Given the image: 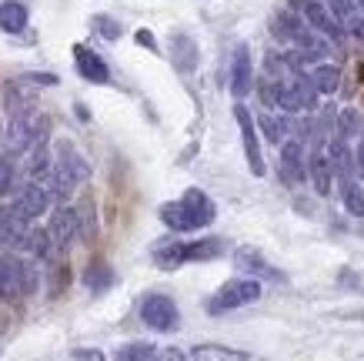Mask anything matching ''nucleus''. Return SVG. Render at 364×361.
Here are the masks:
<instances>
[{
	"label": "nucleus",
	"instance_id": "nucleus-14",
	"mask_svg": "<svg viewBox=\"0 0 364 361\" xmlns=\"http://www.w3.org/2000/svg\"><path fill=\"white\" fill-rule=\"evenodd\" d=\"M74 61H77V70L84 80H90V84H107L111 80V70H107V64H104V57H97L94 51H87V47H74Z\"/></svg>",
	"mask_w": 364,
	"mask_h": 361
},
{
	"label": "nucleus",
	"instance_id": "nucleus-9",
	"mask_svg": "<svg viewBox=\"0 0 364 361\" xmlns=\"http://www.w3.org/2000/svg\"><path fill=\"white\" fill-rule=\"evenodd\" d=\"M324 154H328V161H331V171L334 177H338V184H351L354 174H358V167H354V151L348 147V141L344 137H331L328 141V147H324Z\"/></svg>",
	"mask_w": 364,
	"mask_h": 361
},
{
	"label": "nucleus",
	"instance_id": "nucleus-4",
	"mask_svg": "<svg viewBox=\"0 0 364 361\" xmlns=\"http://www.w3.org/2000/svg\"><path fill=\"white\" fill-rule=\"evenodd\" d=\"M7 208H11L14 214H21L23 221H37L50 211V194H47L41 184L27 181V184L17 187V194H14V201L7 204Z\"/></svg>",
	"mask_w": 364,
	"mask_h": 361
},
{
	"label": "nucleus",
	"instance_id": "nucleus-12",
	"mask_svg": "<svg viewBox=\"0 0 364 361\" xmlns=\"http://www.w3.org/2000/svg\"><path fill=\"white\" fill-rule=\"evenodd\" d=\"M234 264H237V268H241L247 278H257V281H261V278H271V281H284V274L274 271V268L264 261V254L254 251V248H237V251H234Z\"/></svg>",
	"mask_w": 364,
	"mask_h": 361
},
{
	"label": "nucleus",
	"instance_id": "nucleus-17",
	"mask_svg": "<svg viewBox=\"0 0 364 361\" xmlns=\"http://www.w3.org/2000/svg\"><path fill=\"white\" fill-rule=\"evenodd\" d=\"M84 285H87L90 295H104L114 288V271L107 261H90L84 268Z\"/></svg>",
	"mask_w": 364,
	"mask_h": 361
},
{
	"label": "nucleus",
	"instance_id": "nucleus-30",
	"mask_svg": "<svg viewBox=\"0 0 364 361\" xmlns=\"http://www.w3.org/2000/svg\"><path fill=\"white\" fill-rule=\"evenodd\" d=\"M257 124H261V131H264V137L271 144L287 141V120H277V117H271V114H261Z\"/></svg>",
	"mask_w": 364,
	"mask_h": 361
},
{
	"label": "nucleus",
	"instance_id": "nucleus-36",
	"mask_svg": "<svg viewBox=\"0 0 364 361\" xmlns=\"http://www.w3.org/2000/svg\"><path fill=\"white\" fill-rule=\"evenodd\" d=\"M344 23H348V33H354L358 41H364V17H361V14H351Z\"/></svg>",
	"mask_w": 364,
	"mask_h": 361
},
{
	"label": "nucleus",
	"instance_id": "nucleus-25",
	"mask_svg": "<svg viewBox=\"0 0 364 361\" xmlns=\"http://www.w3.org/2000/svg\"><path fill=\"white\" fill-rule=\"evenodd\" d=\"M311 80H314L318 94H334V90L341 88V70L334 64H318L311 70Z\"/></svg>",
	"mask_w": 364,
	"mask_h": 361
},
{
	"label": "nucleus",
	"instance_id": "nucleus-34",
	"mask_svg": "<svg viewBox=\"0 0 364 361\" xmlns=\"http://www.w3.org/2000/svg\"><path fill=\"white\" fill-rule=\"evenodd\" d=\"M94 27H97L100 37H107V41H117V37H121V23L111 21V17H94Z\"/></svg>",
	"mask_w": 364,
	"mask_h": 361
},
{
	"label": "nucleus",
	"instance_id": "nucleus-39",
	"mask_svg": "<svg viewBox=\"0 0 364 361\" xmlns=\"http://www.w3.org/2000/svg\"><path fill=\"white\" fill-rule=\"evenodd\" d=\"M137 44H144L147 51H157V44H154V33L151 31H137Z\"/></svg>",
	"mask_w": 364,
	"mask_h": 361
},
{
	"label": "nucleus",
	"instance_id": "nucleus-8",
	"mask_svg": "<svg viewBox=\"0 0 364 361\" xmlns=\"http://www.w3.org/2000/svg\"><path fill=\"white\" fill-rule=\"evenodd\" d=\"M254 90V67H251V47L237 44L234 47V61H231V94L237 100H244Z\"/></svg>",
	"mask_w": 364,
	"mask_h": 361
},
{
	"label": "nucleus",
	"instance_id": "nucleus-29",
	"mask_svg": "<svg viewBox=\"0 0 364 361\" xmlns=\"http://www.w3.org/2000/svg\"><path fill=\"white\" fill-rule=\"evenodd\" d=\"M0 298L4 301H14L17 295V281H14V261L11 258H0Z\"/></svg>",
	"mask_w": 364,
	"mask_h": 361
},
{
	"label": "nucleus",
	"instance_id": "nucleus-24",
	"mask_svg": "<svg viewBox=\"0 0 364 361\" xmlns=\"http://www.w3.org/2000/svg\"><path fill=\"white\" fill-rule=\"evenodd\" d=\"M161 221H164L171 231H194V224H191L188 211H184V204L181 201H167V204H161Z\"/></svg>",
	"mask_w": 364,
	"mask_h": 361
},
{
	"label": "nucleus",
	"instance_id": "nucleus-16",
	"mask_svg": "<svg viewBox=\"0 0 364 361\" xmlns=\"http://www.w3.org/2000/svg\"><path fill=\"white\" fill-rule=\"evenodd\" d=\"M287 88H291V94H294V100H298V110H318V88H314V80H311L308 74H291V80H287Z\"/></svg>",
	"mask_w": 364,
	"mask_h": 361
},
{
	"label": "nucleus",
	"instance_id": "nucleus-6",
	"mask_svg": "<svg viewBox=\"0 0 364 361\" xmlns=\"http://www.w3.org/2000/svg\"><path fill=\"white\" fill-rule=\"evenodd\" d=\"M27 238H31V221H23L7 204H0V244L11 251H27Z\"/></svg>",
	"mask_w": 364,
	"mask_h": 361
},
{
	"label": "nucleus",
	"instance_id": "nucleus-21",
	"mask_svg": "<svg viewBox=\"0 0 364 361\" xmlns=\"http://www.w3.org/2000/svg\"><path fill=\"white\" fill-rule=\"evenodd\" d=\"M191 361H247V351L224 348V345H198L191 348Z\"/></svg>",
	"mask_w": 364,
	"mask_h": 361
},
{
	"label": "nucleus",
	"instance_id": "nucleus-5",
	"mask_svg": "<svg viewBox=\"0 0 364 361\" xmlns=\"http://www.w3.org/2000/svg\"><path fill=\"white\" fill-rule=\"evenodd\" d=\"M234 120H237V127H241V144H244V154H247V167L254 171V177H264V157H261V144H257L251 110L244 108V104H237V108H234Z\"/></svg>",
	"mask_w": 364,
	"mask_h": 361
},
{
	"label": "nucleus",
	"instance_id": "nucleus-22",
	"mask_svg": "<svg viewBox=\"0 0 364 361\" xmlns=\"http://www.w3.org/2000/svg\"><path fill=\"white\" fill-rule=\"evenodd\" d=\"M184 261H188L184 258V241H167V244H157L154 248V264L164 268V271H174Z\"/></svg>",
	"mask_w": 364,
	"mask_h": 361
},
{
	"label": "nucleus",
	"instance_id": "nucleus-43",
	"mask_svg": "<svg viewBox=\"0 0 364 361\" xmlns=\"http://www.w3.org/2000/svg\"><path fill=\"white\" fill-rule=\"evenodd\" d=\"M361 318H364V315H361Z\"/></svg>",
	"mask_w": 364,
	"mask_h": 361
},
{
	"label": "nucleus",
	"instance_id": "nucleus-35",
	"mask_svg": "<svg viewBox=\"0 0 364 361\" xmlns=\"http://www.w3.org/2000/svg\"><path fill=\"white\" fill-rule=\"evenodd\" d=\"M151 361H188V355H184L181 348H157Z\"/></svg>",
	"mask_w": 364,
	"mask_h": 361
},
{
	"label": "nucleus",
	"instance_id": "nucleus-13",
	"mask_svg": "<svg viewBox=\"0 0 364 361\" xmlns=\"http://www.w3.org/2000/svg\"><path fill=\"white\" fill-rule=\"evenodd\" d=\"M54 161H57L60 167H64V171H67L70 177H74L77 184H84V181L90 177L87 161L80 157V151H77V147H74L70 141H57V147H54Z\"/></svg>",
	"mask_w": 364,
	"mask_h": 361
},
{
	"label": "nucleus",
	"instance_id": "nucleus-37",
	"mask_svg": "<svg viewBox=\"0 0 364 361\" xmlns=\"http://www.w3.org/2000/svg\"><path fill=\"white\" fill-rule=\"evenodd\" d=\"M74 358L77 361H107L104 358V351H97V348H77L74 351Z\"/></svg>",
	"mask_w": 364,
	"mask_h": 361
},
{
	"label": "nucleus",
	"instance_id": "nucleus-27",
	"mask_svg": "<svg viewBox=\"0 0 364 361\" xmlns=\"http://www.w3.org/2000/svg\"><path fill=\"white\" fill-rule=\"evenodd\" d=\"M154 345L151 341H131V345H124V348H117V355H114V361H151L154 358Z\"/></svg>",
	"mask_w": 364,
	"mask_h": 361
},
{
	"label": "nucleus",
	"instance_id": "nucleus-2",
	"mask_svg": "<svg viewBox=\"0 0 364 361\" xmlns=\"http://www.w3.org/2000/svg\"><path fill=\"white\" fill-rule=\"evenodd\" d=\"M141 321L151 331H174L181 325V315L167 295H147L141 301Z\"/></svg>",
	"mask_w": 364,
	"mask_h": 361
},
{
	"label": "nucleus",
	"instance_id": "nucleus-11",
	"mask_svg": "<svg viewBox=\"0 0 364 361\" xmlns=\"http://www.w3.org/2000/svg\"><path fill=\"white\" fill-rule=\"evenodd\" d=\"M181 204H184V211H188V218H191L194 228H208L210 221H214V214H218L214 201H210L200 187H188L184 197H181Z\"/></svg>",
	"mask_w": 364,
	"mask_h": 361
},
{
	"label": "nucleus",
	"instance_id": "nucleus-20",
	"mask_svg": "<svg viewBox=\"0 0 364 361\" xmlns=\"http://www.w3.org/2000/svg\"><path fill=\"white\" fill-rule=\"evenodd\" d=\"M14 261V281H17V295H33L41 285V274L27 258H11Z\"/></svg>",
	"mask_w": 364,
	"mask_h": 361
},
{
	"label": "nucleus",
	"instance_id": "nucleus-15",
	"mask_svg": "<svg viewBox=\"0 0 364 361\" xmlns=\"http://www.w3.org/2000/svg\"><path fill=\"white\" fill-rule=\"evenodd\" d=\"M308 177H311V184H314V191H318L321 197L331 194L334 171H331V161H328V154L321 151V147H314V154L308 157Z\"/></svg>",
	"mask_w": 364,
	"mask_h": 361
},
{
	"label": "nucleus",
	"instance_id": "nucleus-1",
	"mask_svg": "<svg viewBox=\"0 0 364 361\" xmlns=\"http://www.w3.org/2000/svg\"><path fill=\"white\" fill-rule=\"evenodd\" d=\"M257 298H261V281L257 278H231L208 301V315H224V311H234V308L254 305Z\"/></svg>",
	"mask_w": 364,
	"mask_h": 361
},
{
	"label": "nucleus",
	"instance_id": "nucleus-41",
	"mask_svg": "<svg viewBox=\"0 0 364 361\" xmlns=\"http://www.w3.org/2000/svg\"><path fill=\"white\" fill-rule=\"evenodd\" d=\"M74 110H77V117H80V120H87V117H90V114H87V108H84V104H77V108H74Z\"/></svg>",
	"mask_w": 364,
	"mask_h": 361
},
{
	"label": "nucleus",
	"instance_id": "nucleus-3",
	"mask_svg": "<svg viewBox=\"0 0 364 361\" xmlns=\"http://www.w3.org/2000/svg\"><path fill=\"white\" fill-rule=\"evenodd\" d=\"M47 234H50V244L54 251L64 254L74 241L80 238V221H77V208L70 204H60V208L50 214V224H47Z\"/></svg>",
	"mask_w": 364,
	"mask_h": 361
},
{
	"label": "nucleus",
	"instance_id": "nucleus-33",
	"mask_svg": "<svg viewBox=\"0 0 364 361\" xmlns=\"http://www.w3.org/2000/svg\"><path fill=\"white\" fill-rule=\"evenodd\" d=\"M17 184V174H14V161L11 157H0V197H7Z\"/></svg>",
	"mask_w": 364,
	"mask_h": 361
},
{
	"label": "nucleus",
	"instance_id": "nucleus-26",
	"mask_svg": "<svg viewBox=\"0 0 364 361\" xmlns=\"http://www.w3.org/2000/svg\"><path fill=\"white\" fill-rule=\"evenodd\" d=\"M301 27H304V21H301V17H294L291 11H281L274 17V23H271V31H274L277 41H291V44H294V37H298Z\"/></svg>",
	"mask_w": 364,
	"mask_h": 361
},
{
	"label": "nucleus",
	"instance_id": "nucleus-31",
	"mask_svg": "<svg viewBox=\"0 0 364 361\" xmlns=\"http://www.w3.org/2000/svg\"><path fill=\"white\" fill-rule=\"evenodd\" d=\"M174 61L181 70H194V61H198V51L188 37H174Z\"/></svg>",
	"mask_w": 364,
	"mask_h": 361
},
{
	"label": "nucleus",
	"instance_id": "nucleus-40",
	"mask_svg": "<svg viewBox=\"0 0 364 361\" xmlns=\"http://www.w3.org/2000/svg\"><path fill=\"white\" fill-rule=\"evenodd\" d=\"M27 80H33V84H57V77H54V74H31Z\"/></svg>",
	"mask_w": 364,
	"mask_h": 361
},
{
	"label": "nucleus",
	"instance_id": "nucleus-10",
	"mask_svg": "<svg viewBox=\"0 0 364 361\" xmlns=\"http://www.w3.org/2000/svg\"><path fill=\"white\" fill-rule=\"evenodd\" d=\"M281 147V174L291 181V184H301L308 181V164H304V144L287 137V141L277 144Z\"/></svg>",
	"mask_w": 364,
	"mask_h": 361
},
{
	"label": "nucleus",
	"instance_id": "nucleus-19",
	"mask_svg": "<svg viewBox=\"0 0 364 361\" xmlns=\"http://www.w3.org/2000/svg\"><path fill=\"white\" fill-rule=\"evenodd\" d=\"M224 254V241L221 238H200V241H191L184 244V258L188 261H214Z\"/></svg>",
	"mask_w": 364,
	"mask_h": 361
},
{
	"label": "nucleus",
	"instance_id": "nucleus-18",
	"mask_svg": "<svg viewBox=\"0 0 364 361\" xmlns=\"http://www.w3.org/2000/svg\"><path fill=\"white\" fill-rule=\"evenodd\" d=\"M27 27V7L21 0H4L0 4V31L4 33H21Z\"/></svg>",
	"mask_w": 364,
	"mask_h": 361
},
{
	"label": "nucleus",
	"instance_id": "nucleus-7",
	"mask_svg": "<svg viewBox=\"0 0 364 361\" xmlns=\"http://www.w3.org/2000/svg\"><path fill=\"white\" fill-rule=\"evenodd\" d=\"M298 11H301V17L308 21V27H314L318 33H324V37H331V41H338V44L344 41V23L334 21L331 11H328V7H324L321 0H304V4H301Z\"/></svg>",
	"mask_w": 364,
	"mask_h": 361
},
{
	"label": "nucleus",
	"instance_id": "nucleus-42",
	"mask_svg": "<svg viewBox=\"0 0 364 361\" xmlns=\"http://www.w3.org/2000/svg\"><path fill=\"white\" fill-rule=\"evenodd\" d=\"M351 4H354V7H361V11H364V0H351Z\"/></svg>",
	"mask_w": 364,
	"mask_h": 361
},
{
	"label": "nucleus",
	"instance_id": "nucleus-23",
	"mask_svg": "<svg viewBox=\"0 0 364 361\" xmlns=\"http://www.w3.org/2000/svg\"><path fill=\"white\" fill-rule=\"evenodd\" d=\"M31 261H50L54 258V244H50V234L47 228H31V238H27V251Z\"/></svg>",
	"mask_w": 364,
	"mask_h": 361
},
{
	"label": "nucleus",
	"instance_id": "nucleus-28",
	"mask_svg": "<svg viewBox=\"0 0 364 361\" xmlns=\"http://www.w3.org/2000/svg\"><path fill=\"white\" fill-rule=\"evenodd\" d=\"M341 201H344V208H348V214L364 218V187L358 184V181H351V184L341 187Z\"/></svg>",
	"mask_w": 364,
	"mask_h": 361
},
{
	"label": "nucleus",
	"instance_id": "nucleus-32",
	"mask_svg": "<svg viewBox=\"0 0 364 361\" xmlns=\"http://www.w3.org/2000/svg\"><path fill=\"white\" fill-rule=\"evenodd\" d=\"M361 134V120H358V110L354 108H344L341 114H338V137H358Z\"/></svg>",
	"mask_w": 364,
	"mask_h": 361
},
{
	"label": "nucleus",
	"instance_id": "nucleus-38",
	"mask_svg": "<svg viewBox=\"0 0 364 361\" xmlns=\"http://www.w3.org/2000/svg\"><path fill=\"white\" fill-rule=\"evenodd\" d=\"M354 167L364 177V134H358V151H354Z\"/></svg>",
	"mask_w": 364,
	"mask_h": 361
}]
</instances>
